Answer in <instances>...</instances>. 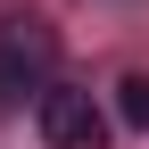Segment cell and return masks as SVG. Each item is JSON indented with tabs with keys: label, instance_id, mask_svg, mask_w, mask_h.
Listing matches in <instances>:
<instances>
[{
	"label": "cell",
	"instance_id": "3",
	"mask_svg": "<svg viewBox=\"0 0 149 149\" xmlns=\"http://www.w3.org/2000/svg\"><path fill=\"white\" fill-rule=\"evenodd\" d=\"M116 124L124 133H149V74H124L116 83Z\"/></svg>",
	"mask_w": 149,
	"mask_h": 149
},
{
	"label": "cell",
	"instance_id": "2",
	"mask_svg": "<svg viewBox=\"0 0 149 149\" xmlns=\"http://www.w3.org/2000/svg\"><path fill=\"white\" fill-rule=\"evenodd\" d=\"M33 133H42L50 149H100V100L91 91H74V83H42L33 91Z\"/></svg>",
	"mask_w": 149,
	"mask_h": 149
},
{
	"label": "cell",
	"instance_id": "1",
	"mask_svg": "<svg viewBox=\"0 0 149 149\" xmlns=\"http://www.w3.org/2000/svg\"><path fill=\"white\" fill-rule=\"evenodd\" d=\"M50 58H58V33H50L42 17H8V25H0V116H8L25 91H42Z\"/></svg>",
	"mask_w": 149,
	"mask_h": 149
}]
</instances>
